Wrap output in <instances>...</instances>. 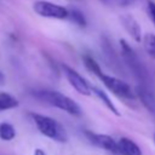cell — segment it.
I'll return each mask as SVG.
<instances>
[{
	"mask_svg": "<svg viewBox=\"0 0 155 155\" xmlns=\"http://www.w3.org/2000/svg\"><path fill=\"white\" fill-rule=\"evenodd\" d=\"M120 47H121V58L127 67V69L131 71L133 78L137 80L138 85H142L144 87L153 90V80L150 76L149 70L143 64V62L139 59L136 51L132 48V46L125 40H120Z\"/></svg>",
	"mask_w": 155,
	"mask_h": 155,
	"instance_id": "obj_1",
	"label": "cell"
},
{
	"mask_svg": "<svg viewBox=\"0 0 155 155\" xmlns=\"http://www.w3.org/2000/svg\"><path fill=\"white\" fill-rule=\"evenodd\" d=\"M36 99L41 101L45 104H48L51 107L58 108L63 111H65L69 115L73 116H81L82 110L80 105L71 99L70 97L58 92V91H52V90H41V91H35L33 93Z\"/></svg>",
	"mask_w": 155,
	"mask_h": 155,
	"instance_id": "obj_2",
	"label": "cell"
},
{
	"mask_svg": "<svg viewBox=\"0 0 155 155\" xmlns=\"http://www.w3.org/2000/svg\"><path fill=\"white\" fill-rule=\"evenodd\" d=\"M30 117L33 119L36 128L40 131L41 134L58 143H65L68 140V133L65 128L57 120L46 115L34 114V113L30 114Z\"/></svg>",
	"mask_w": 155,
	"mask_h": 155,
	"instance_id": "obj_3",
	"label": "cell"
},
{
	"mask_svg": "<svg viewBox=\"0 0 155 155\" xmlns=\"http://www.w3.org/2000/svg\"><path fill=\"white\" fill-rule=\"evenodd\" d=\"M97 78L103 82V85L110 92H113L119 98H122V99H134L136 92L132 91L131 86L127 82H125V81H122V80H120V79H117L115 76L107 75L103 71Z\"/></svg>",
	"mask_w": 155,
	"mask_h": 155,
	"instance_id": "obj_4",
	"label": "cell"
},
{
	"mask_svg": "<svg viewBox=\"0 0 155 155\" xmlns=\"http://www.w3.org/2000/svg\"><path fill=\"white\" fill-rule=\"evenodd\" d=\"M33 10L36 15L45 18L53 19H67L69 16V10L62 5L47 1V0H38L33 5Z\"/></svg>",
	"mask_w": 155,
	"mask_h": 155,
	"instance_id": "obj_5",
	"label": "cell"
},
{
	"mask_svg": "<svg viewBox=\"0 0 155 155\" xmlns=\"http://www.w3.org/2000/svg\"><path fill=\"white\" fill-rule=\"evenodd\" d=\"M62 70L63 74L65 76V79L68 80L69 85L80 94L82 96H90L92 94V86L88 84V81L81 75L79 74L75 69H73L71 67L67 65V64H62Z\"/></svg>",
	"mask_w": 155,
	"mask_h": 155,
	"instance_id": "obj_6",
	"label": "cell"
},
{
	"mask_svg": "<svg viewBox=\"0 0 155 155\" xmlns=\"http://www.w3.org/2000/svg\"><path fill=\"white\" fill-rule=\"evenodd\" d=\"M85 136L86 138L90 140V143H92L93 145L104 149L111 154H116L119 155V149H117V142L108 136V134H102V133H94L92 131H85Z\"/></svg>",
	"mask_w": 155,
	"mask_h": 155,
	"instance_id": "obj_7",
	"label": "cell"
},
{
	"mask_svg": "<svg viewBox=\"0 0 155 155\" xmlns=\"http://www.w3.org/2000/svg\"><path fill=\"white\" fill-rule=\"evenodd\" d=\"M136 96L139 98L143 107L155 117V93L151 88L144 87L142 85H137Z\"/></svg>",
	"mask_w": 155,
	"mask_h": 155,
	"instance_id": "obj_8",
	"label": "cell"
},
{
	"mask_svg": "<svg viewBox=\"0 0 155 155\" xmlns=\"http://www.w3.org/2000/svg\"><path fill=\"white\" fill-rule=\"evenodd\" d=\"M120 22L122 24V27L125 28V30L131 35V38L136 41V42H140L143 40L142 36V28L138 24L137 19L132 16V15H122L120 17Z\"/></svg>",
	"mask_w": 155,
	"mask_h": 155,
	"instance_id": "obj_9",
	"label": "cell"
},
{
	"mask_svg": "<svg viewBox=\"0 0 155 155\" xmlns=\"http://www.w3.org/2000/svg\"><path fill=\"white\" fill-rule=\"evenodd\" d=\"M119 155H142V150L136 142L127 137H121L117 140Z\"/></svg>",
	"mask_w": 155,
	"mask_h": 155,
	"instance_id": "obj_10",
	"label": "cell"
},
{
	"mask_svg": "<svg viewBox=\"0 0 155 155\" xmlns=\"http://www.w3.org/2000/svg\"><path fill=\"white\" fill-rule=\"evenodd\" d=\"M92 93L113 113V114H115L116 116H119L120 115V113H119V110H117V108L115 107V104L111 102V99L109 98V96L103 91V90H101V88H98V87H92Z\"/></svg>",
	"mask_w": 155,
	"mask_h": 155,
	"instance_id": "obj_11",
	"label": "cell"
},
{
	"mask_svg": "<svg viewBox=\"0 0 155 155\" xmlns=\"http://www.w3.org/2000/svg\"><path fill=\"white\" fill-rule=\"evenodd\" d=\"M102 48H103V51H104V54H105L108 62H109L110 64H114V65H115V69H116V67H120L117 56H116V53L114 52V48H113L110 41H109L108 38H105V36H104L103 40H102Z\"/></svg>",
	"mask_w": 155,
	"mask_h": 155,
	"instance_id": "obj_12",
	"label": "cell"
},
{
	"mask_svg": "<svg viewBox=\"0 0 155 155\" xmlns=\"http://www.w3.org/2000/svg\"><path fill=\"white\" fill-rule=\"evenodd\" d=\"M18 105H19V102L17 98H15L13 96L6 92L0 93V111L13 109V108H17Z\"/></svg>",
	"mask_w": 155,
	"mask_h": 155,
	"instance_id": "obj_13",
	"label": "cell"
},
{
	"mask_svg": "<svg viewBox=\"0 0 155 155\" xmlns=\"http://www.w3.org/2000/svg\"><path fill=\"white\" fill-rule=\"evenodd\" d=\"M68 18H69L73 23H75L78 27H80V28H85V27L87 25V21H86L85 15H84L80 10H78V8H70V10H69V16H68Z\"/></svg>",
	"mask_w": 155,
	"mask_h": 155,
	"instance_id": "obj_14",
	"label": "cell"
},
{
	"mask_svg": "<svg viewBox=\"0 0 155 155\" xmlns=\"http://www.w3.org/2000/svg\"><path fill=\"white\" fill-rule=\"evenodd\" d=\"M16 137V130L15 127L8 122H1L0 124V138L2 140L10 142Z\"/></svg>",
	"mask_w": 155,
	"mask_h": 155,
	"instance_id": "obj_15",
	"label": "cell"
},
{
	"mask_svg": "<svg viewBox=\"0 0 155 155\" xmlns=\"http://www.w3.org/2000/svg\"><path fill=\"white\" fill-rule=\"evenodd\" d=\"M82 61H84V64H85V67L87 68V70L91 71L92 74H94L96 76H98V75L102 73V69H101L99 64L97 63V61H96L92 56H90V54H84V56H82Z\"/></svg>",
	"mask_w": 155,
	"mask_h": 155,
	"instance_id": "obj_16",
	"label": "cell"
},
{
	"mask_svg": "<svg viewBox=\"0 0 155 155\" xmlns=\"http://www.w3.org/2000/svg\"><path fill=\"white\" fill-rule=\"evenodd\" d=\"M143 45L147 53L155 59V35L154 34H145L143 38Z\"/></svg>",
	"mask_w": 155,
	"mask_h": 155,
	"instance_id": "obj_17",
	"label": "cell"
},
{
	"mask_svg": "<svg viewBox=\"0 0 155 155\" xmlns=\"http://www.w3.org/2000/svg\"><path fill=\"white\" fill-rule=\"evenodd\" d=\"M99 1L105 6H110V7H127L133 5L137 0H99Z\"/></svg>",
	"mask_w": 155,
	"mask_h": 155,
	"instance_id": "obj_18",
	"label": "cell"
},
{
	"mask_svg": "<svg viewBox=\"0 0 155 155\" xmlns=\"http://www.w3.org/2000/svg\"><path fill=\"white\" fill-rule=\"evenodd\" d=\"M147 13H148L149 18L151 19V22L155 25V2L154 1L148 0V4H147Z\"/></svg>",
	"mask_w": 155,
	"mask_h": 155,
	"instance_id": "obj_19",
	"label": "cell"
},
{
	"mask_svg": "<svg viewBox=\"0 0 155 155\" xmlns=\"http://www.w3.org/2000/svg\"><path fill=\"white\" fill-rule=\"evenodd\" d=\"M34 155H47V154H46V151H45L44 149H41V148H36V149L34 150Z\"/></svg>",
	"mask_w": 155,
	"mask_h": 155,
	"instance_id": "obj_20",
	"label": "cell"
},
{
	"mask_svg": "<svg viewBox=\"0 0 155 155\" xmlns=\"http://www.w3.org/2000/svg\"><path fill=\"white\" fill-rule=\"evenodd\" d=\"M2 84H5V75H4L2 71L0 70V85H2Z\"/></svg>",
	"mask_w": 155,
	"mask_h": 155,
	"instance_id": "obj_21",
	"label": "cell"
},
{
	"mask_svg": "<svg viewBox=\"0 0 155 155\" xmlns=\"http://www.w3.org/2000/svg\"><path fill=\"white\" fill-rule=\"evenodd\" d=\"M154 143H155V133H154Z\"/></svg>",
	"mask_w": 155,
	"mask_h": 155,
	"instance_id": "obj_22",
	"label": "cell"
}]
</instances>
